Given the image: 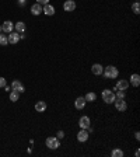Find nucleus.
Instances as JSON below:
<instances>
[{
    "label": "nucleus",
    "mask_w": 140,
    "mask_h": 157,
    "mask_svg": "<svg viewBox=\"0 0 140 157\" xmlns=\"http://www.w3.org/2000/svg\"><path fill=\"white\" fill-rule=\"evenodd\" d=\"M104 77L108 78V80H113V78H118V76H119V70H118V67H115L113 65H109L107 66V67H104Z\"/></svg>",
    "instance_id": "nucleus-1"
},
{
    "label": "nucleus",
    "mask_w": 140,
    "mask_h": 157,
    "mask_svg": "<svg viewBox=\"0 0 140 157\" xmlns=\"http://www.w3.org/2000/svg\"><path fill=\"white\" fill-rule=\"evenodd\" d=\"M101 97H102V101L105 102V104H112V102L115 101V93L112 91V90H109V88H105V90H102V93H101Z\"/></svg>",
    "instance_id": "nucleus-2"
},
{
    "label": "nucleus",
    "mask_w": 140,
    "mask_h": 157,
    "mask_svg": "<svg viewBox=\"0 0 140 157\" xmlns=\"http://www.w3.org/2000/svg\"><path fill=\"white\" fill-rule=\"evenodd\" d=\"M45 144H46L48 149L56 150V149H59V146H60V140L56 138V136H49V138H46V140H45Z\"/></svg>",
    "instance_id": "nucleus-3"
},
{
    "label": "nucleus",
    "mask_w": 140,
    "mask_h": 157,
    "mask_svg": "<svg viewBox=\"0 0 140 157\" xmlns=\"http://www.w3.org/2000/svg\"><path fill=\"white\" fill-rule=\"evenodd\" d=\"M113 104H115L116 111H119V112H125L126 110H127V104H126L125 98H123V100H122V98H115Z\"/></svg>",
    "instance_id": "nucleus-4"
},
{
    "label": "nucleus",
    "mask_w": 140,
    "mask_h": 157,
    "mask_svg": "<svg viewBox=\"0 0 140 157\" xmlns=\"http://www.w3.org/2000/svg\"><path fill=\"white\" fill-rule=\"evenodd\" d=\"M79 126L81 128V129H88L90 126H91V119H90L87 115L81 116L79 119Z\"/></svg>",
    "instance_id": "nucleus-5"
},
{
    "label": "nucleus",
    "mask_w": 140,
    "mask_h": 157,
    "mask_svg": "<svg viewBox=\"0 0 140 157\" xmlns=\"http://www.w3.org/2000/svg\"><path fill=\"white\" fill-rule=\"evenodd\" d=\"M77 4H76L74 0H66L65 3H63V10L67 11V13H71V11H74Z\"/></svg>",
    "instance_id": "nucleus-6"
},
{
    "label": "nucleus",
    "mask_w": 140,
    "mask_h": 157,
    "mask_svg": "<svg viewBox=\"0 0 140 157\" xmlns=\"http://www.w3.org/2000/svg\"><path fill=\"white\" fill-rule=\"evenodd\" d=\"M129 88V81L127 80H123V78H121V80H118L116 81V86L113 87V90L116 91V90H122V91H126Z\"/></svg>",
    "instance_id": "nucleus-7"
},
{
    "label": "nucleus",
    "mask_w": 140,
    "mask_h": 157,
    "mask_svg": "<svg viewBox=\"0 0 140 157\" xmlns=\"http://www.w3.org/2000/svg\"><path fill=\"white\" fill-rule=\"evenodd\" d=\"M88 130L87 129H81L79 132V133H77V140H79L80 143H84V142H87V140H88Z\"/></svg>",
    "instance_id": "nucleus-8"
},
{
    "label": "nucleus",
    "mask_w": 140,
    "mask_h": 157,
    "mask_svg": "<svg viewBox=\"0 0 140 157\" xmlns=\"http://www.w3.org/2000/svg\"><path fill=\"white\" fill-rule=\"evenodd\" d=\"M7 38H9V44L15 45V44H18V41H20V34L17 33V31H11Z\"/></svg>",
    "instance_id": "nucleus-9"
},
{
    "label": "nucleus",
    "mask_w": 140,
    "mask_h": 157,
    "mask_svg": "<svg viewBox=\"0 0 140 157\" xmlns=\"http://www.w3.org/2000/svg\"><path fill=\"white\" fill-rule=\"evenodd\" d=\"M13 30H14V24L11 23V21H9V20L1 24V31H3V33L10 34L11 31H13Z\"/></svg>",
    "instance_id": "nucleus-10"
},
{
    "label": "nucleus",
    "mask_w": 140,
    "mask_h": 157,
    "mask_svg": "<svg viewBox=\"0 0 140 157\" xmlns=\"http://www.w3.org/2000/svg\"><path fill=\"white\" fill-rule=\"evenodd\" d=\"M91 72H93V74H95V76H101L104 72V66L99 65V63H94V65L91 66Z\"/></svg>",
    "instance_id": "nucleus-11"
},
{
    "label": "nucleus",
    "mask_w": 140,
    "mask_h": 157,
    "mask_svg": "<svg viewBox=\"0 0 140 157\" xmlns=\"http://www.w3.org/2000/svg\"><path fill=\"white\" fill-rule=\"evenodd\" d=\"M87 101H85V98L84 97H77L74 101V108L76 110H83L84 107H85Z\"/></svg>",
    "instance_id": "nucleus-12"
},
{
    "label": "nucleus",
    "mask_w": 140,
    "mask_h": 157,
    "mask_svg": "<svg viewBox=\"0 0 140 157\" xmlns=\"http://www.w3.org/2000/svg\"><path fill=\"white\" fill-rule=\"evenodd\" d=\"M10 87H11V90H15V91H18L20 94L25 91V88H24V86H23L21 83H20L18 80H14L13 83H11V86H10Z\"/></svg>",
    "instance_id": "nucleus-13"
},
{
    "label": "nucleus",
    "mask_w": 140,
    "mask_h": 157,
    "mask_svg": "<svg viewBox=\"0 0 140 157\" xmlns=\"http://www.w3.org/2000/svg\"><path fill=\"white\" fill-rule=\"evenodd\" d=\"M55 7H53V6L52 4H49V3H48V4H45V6H42V13L43 14H46V16H53V14H55Z\"/></svg>",
    "instance_id": "nucleus-14"
},
{
    "label": "nucleus",
    "mask_w": 140,
    "mask_h": 157,
    "mask_svg": "<svg viewBox=\"0 0 140 157\" xmlns=\"http://www.w3.org/2000/svg\"><path fill=\"white\" fill-rule=\"evenodd\" d=\"M130 80H129V84H132L133 87H139V84H140V76L137 73H133L130 76Z\"/></svg>",
    "instance_id": "nucleus-15"
},
{
    "label": "nucleus",
    "mask_w": 140,
    "mask_h": 157,
    "mask_svg": "<svg viewBox=\"0 0 140 157\" xmlns=\"http://www.w3.org/2000/svg\"><path fill=\"white\" fill-rule=\"evenodd\" d=\"M31 14H32V16H39V14H42V4L35 3V4L31 6Z\"/></svg>",
    "instance_id": "nucleus-16"
},
{
    "label": "nucleus",
    "mask_w": 140,
    "mask_h": 157,
    "mask_svg": "<svg viewBox=\"0 0 140 157\" xmlns=\"http://www.w3.org/2000/svg\"><path fill=\"white\" fill-rule=\"evenodd\" d=\"M46 102L45 101H38L37 104H35V111L37 112H43L45 110H46Z\"/></svg>",
    "instance_id": "nucleus-17"
},
{
    "label": "nucleus",
    "mask_w": 140,
    "mask_h": 157,
    "mask_svg": "<svg viewBox=\"0 0 140 157\" xmlns=\"http://www.w3.org/2000/svg\"><path fill=\"white\" fill-rule=\"evenodd\" d=\"M14 30H15L18 34L24 33V31H25V24H24L23 21H17V23L14 24Z\"/></svg>",
    "instance_id": "nucleus-18"
},
{
    "label": "nucleus",
    "mask_w": 140,
    "mask_h": 157,
    "mask_svg": "<svg viewBox=\"0 0 140 157\" xmlns=\"http://www.w3.org/2000/svg\"><path fill=\"white\" fill-rule=\"evenodd\" d=\"M84 98H85V101L87 102H94L95 100H97V94H95L94 91H90L84 96Z\"/></svg>",
    "instance_id": "nucleus-19"
},
{
    "label": "nucleus",
    "mask_w": 140,
    "mask_h": 157,
    "mask_svg": "<svg viewBox=\"0 0 140 157\" xmlns=\"http://www.w3.org/2000/svg\"><path fill=\"white\" fill-rule=\"evenodd\" d=\"M18 98H20V93L18 91H15V90H11L10 91V101H18Z\"/></svg>",
    "instance_id": "nucleus-20"
},
{
    "label": "nucleus",
    "mask_w": 140,
    "mask_h": 157,
    "mask_svg": "<svg viewBox=\"0 0 140 157\" xmlns=\"http://www.w3.org/2000/svg\"><path fill=\"white\" fill-rule=\"evenodd\" d=\"M0 45L1 46L9 45V38H7L6 34H0Z\"/></svg>",
    "instance_id": "nucleus-21"
},
{
    "label": "nucleus",
    "mask_w": 140,
    "mask_h": 157,
    "mask_svg": "<svg viewBox=\"0 0 140 157\" xmlns=\"http://www.w3.org/2000/svg\"><path fill=\"white\" fill-rule=\"evenodd\" d=\"M111 156L112 157H123V150H121V149H113L111 152Z\"/></svg>",
    "instance_id": "nucleus-22"
},
{
    "label": "nucleus",
    "mask_w": 140,
    "mask_h": 157,
    "mask_svg": "<svg viewBox=\"0 0 140 157\" xmlns=\"http://www.w3.org/2000/svg\"><path fill=\"white\" fill-rule=\"evenodd\" d=\"M132 11H133L135 14L140 13V3H139V1H135V3L132 4Z\"/></svg>",
    "instance_id": "nucleus-23"
},
{
    "label": "nucleus",
    "mask_w": 140,
    "mask_h": 157,
    "mask_svg": "<svg viewBox=\"0 0 140 157\" xmlns=\"http://www.w3.org/2000/svg\"><path fill=\"white\" fill-rule=\"evenodd\" d=\"M115 97L116 98H123L126 97V91H122V90H116V93H115Z\"/></svg>",
    "instance_id": "nucleus-24"
},
{
    "label": "nucleus",
    "mask_w": 140,
    "mask_h": 157,
    "mask_svg": "<svg viewBox=\"0 0 140 157\" xmlns=\"http://www.w3.org/2000/svg\"><path fill=\"white\" fill-rule=\"evenodd\" d=\"M56 138L59 139V140L65 139V132H63V130H57V133H56Z\"/></svg>",
    "instance_id": "nucleus-25"
},
{
    "label": "nucleus",
    "mask_w": 140,
    "mask_h": 157,
    "mask_svg": "<svg viewBox=\"0 0 140 157\" xmlns=\"http://www.w3.org/2000/svg\"><path fill=\"white\" fill-rule=\"evenodd\" d=\"M6 84H7L6 78H4V77H0V87H4Z\"/></svg>",
    "instance_id": "nucleus-26"
},
{
    "label": "nucleus",
    "mask_w": 140,
    "mask_h": 157,
    "mask_svg": "<svg viewBox=\"0 0 140 157\" xmlns=\"http://www.w3.org/2000/svg\"><path fill=\"white\" fill-rule=\"evenodd\" d=\"M37 3H39V4H42V6H45V4H48V3H49V0H37Z\"/></svg>",
    "instance_id": "nucleus-27"
},
{
    "label": "nucleus",
    "mask_w": 140,
    "mask_h": 157,
    "mask_svg": "<svg viewBox=\"0 0 140 157\" xmlns=\"http://www.w3.org/2000/svg\"><path fill=\"white\" fill-rule=\"evenodd\" d=\"M25 1H27V0H18V4L21 6V7H24V6H25Z\"/></svg>",
    "instance_id": "nucleus-28"
},
{
    "label": "nucleus",
    "mask_w": 140,
    "mask_h": 157,
    "mask_svg": "<svg viewBox=\"0 0 140 157\" xmlns=\"http://www.w3.org/2000/svg\"><path fill=\"white\" fill-rule=\"evenodd\" d=\"M135 138H136V140H140V132H136V133H135Z\"/></svg>",
    "instance_id": "nucleus-29"
},
{
    "label": "nucleus",
    "mask_w": 140,
    "mask_h": 157,
    "mask_svg": "<svg viewBox=\"0 0 140 157\" xmlns=\"http://www.w3.org/2000/svg\"><path fill=\"white\" fill-rule=\"evenodd\" d=\"M4 90H6V91H7V93H9V91H11V87H9V86L6 84V86H4Z\"/></svg>",
    "instance_id": "nucleus-30"
},
{
    "label": "nucleus",
    "mask_w": 140,
    "mask_h": 157,
    "mask_svg": "<svg viewBox=\"0 0 140 157\" xmlns=\"http://www.w3.org/2000/svg\"><path fill=\"white\" fill-rule=\"evenodd\" d=\"M135 156H136V157H139V156H140V152H139V149H136V152H135Z\"/></svg>",
    "instance_id": "nucleus-31"
},
{
    "label": "nucleus",
    "mask_w": 140,
    "mask_h": 157,
    "mask_svg": "<svg viewBox=\"0 0 140 157\" xmlns=\"http://www.w3.org/2000/svg\"><path fill=\"white\" fill-rule=\"evenodd\" d=\"M0 33H1V25H0Z\"/></svg>",
    "instance_id": "nucleus-32"
},
{
    "label": "nucleus",
    "mask_w": 140,
    "mask_h": 157,
    "mask_svg": "<svg viewBox=\"0 0 140 157\" xmlns=\"http://www.w3.org/2000/svg\"><path fill=\"white\" fill-rule=\"evenodd\" d=\"M135 1H139V0H135Z\"/></svg>",
    "instance_id": "nucleus-33"
}]
</instances>
